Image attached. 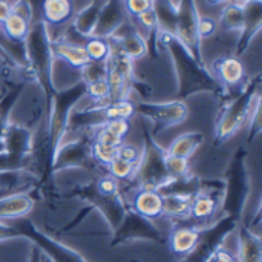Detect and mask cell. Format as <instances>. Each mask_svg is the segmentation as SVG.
<instances>
[{
  "instance_id": "cell-1",
  "label": "cell",
  "mask_w": 262,
  "mask_h": 262,
  "mask_svg": "<svg viewBox=\"0 0 262 262\" xmlns=\"http://www.w3.org/2000/svg\"><path fill=\"white\" fill-rule=\"evenodd\" d=\"M261 109V97L256 83L246 86L239 95L226 107L218 124H216V140L227 141L244 126L252 121V118L259 114Z\"/></svg>"
},
{
  "instance_id": "cell-2",
  "label": "cell",
  "mask_w": 262,
  "mask_h": 262,
  "mask_svg": "<svg viewBox=\"0 0 262 262\" xmlns=\"http://www.w3.org/2000/svg\"><path fill=\"white\" fill-rule=\"evenodd\" d=\"M25 51H26V63L32 68L40 81L45 92L52 98V52H51V38L49 31L41 20L32 21L29 34L25 40Z\"/></svg>"
},
{
  "instance_id": "cell-3",
  "label": "cell",
  "mask_w": 262,
  "mask_h": 262,
  "mask_svg": "<svg viewBox=\"0 0 262 262\" xmlns=\"http://www.w3.org/2000/svg\"><path fill=\"white\" fill-rule=\"evenodd\" d=\"M9 224L17 230L20 238L29 239L43 255H46L52 262H88L78 252L63 246L61 243L41 233L31 220L18 218L9 221Z\"/></svg>"
},
{
  "instance_id": "cell-4",
  "label": "cell",
  "mask_w": 262,
  "mask_h": 262,
  "mask_svg": "<svg viewBox=\"0 0 262 262\" xmlns=\"http://www.w3.org/2000/svg\"><path fill=\"white\" fill-rule=\"evenodd\" d=\"M239 220L230 215L220 216L216 223H212L201 229L200 239L195 249L180 262H209L213 253L223 246L226 238L238 227Z\"/></svg>"
},
{
  "instance_id": "cell-5",
  "label": "cell",
  "mask_w": 262,
  "mask_h": 262,
  "mask_svg": "<svg viewBox=\"0 0 262 262\" xmlns=\"http://www.w3.org/2000/svg\"><path fill=\"white\" fill-rule=\"evenodd\" d=\"M198 9L195 0H180L177 11V28L175 38L177 41L196 60L203 64L201 60V40L198 37Z\"/></svg>"
},
{
  "instance_id": "cell-6",
  "label": "cell",
  "mask_w": 262,
  "mask_h": 262,
  "mask_svg": "<svg viewBox=\"0 0 262 262\" xmlns=\"http://www.w3.org/2000/svg\"><path fill=\"white\" fill-rule=\"evenodd\" d=\"M135 109L150 123H155L161 127H177L183 124L190 114V107L183 98L158 103L141 101L135 104Z\"/></svg>"
},
{
  "instance_id": "cell-7",
  "label": "cell",
  "mask_w": 262,
  "mask_h": 262,
  "mask_svg": "<svg viewBox=\"0 0 262 262\" xmlns=\"http://www.w3.org/2000/svg\"><path fill=\"white\" fill-rule=\"evenodd\" d=\"M134 241H152L161 244L164 236L152 221L134 213L132 210H127L121 224L114 232L112 246H121Z\"/></svg>"
},
{
  "instance_id": "cell-8",
  "label": "cell",
  "mask_w": 262,
  "mask_h": 262,
  "mask_svg": "<svg viewBox=\"0 0 262 262\" xmlns=\"http://www.w3.org/2000/svg\"><path fill=\"white\" fill-rule=\"evenodd\" d=\"M78 195L86 200L91 207L97 209L106 220V223L109 224L111 230L115 232L117 227L121 224L126 212L129 210L124 204V201L121 200V195H117V196H104V195H100L94 184L84 187L83 190L78 192Z\"/></svg>"
},
{
  "instance_id": "cell-9",
  "label": "cell",
  "mask_w": 262,
  "mask_h": 262,
  "mask_svg": "<svg viewBox=\"0 0 262 262\" xmlns=\"http://www.w3.org/2000/svg\"><path fill=\"white\" fill-rule=\"evenodd\" d=\"M223 193H224V187L213 189V186H210V187L201 186L198 193L190 201V209H189L187 218H190L200 224H204L203 227L209 226L212 218H215L218 215V212L221 210Z\"/></svg>"
},
{
  "instance_id": "cell-10",
  "label": "cell",
  "mask_w": 262,
  "mask_h": 262,
  "mask_svg": "<svg viewBox=\"0 0 262 262\" xmlns=\"http://www.w3.org/2000/svg\"><path fill=\"white\" fill-rule=\"evenodd\" d=\"M212 68H213V74H215L213 78L216 80V83L227 89L243 86V83L247 77L244 61L241 60V57L233 55V54L221 55V57L215 58Z\"/></svg>"
},
{
  "instance_id": "cell-11",
  "label": "cell",
  "mask_w": 262,
  "mask_h": 262,
  "mask_svg": "<svg viewBox=\"0 0 262 262\" xmlns=\"http://www.w3.org/2000/svg\"><path fill=\"white\" fill-rule=\"evenodd\" d=\"M129 20L130 18L126 12L123 0H106L100 11V15H98V20H97L92 35L109 38L118 28H121Z\"/></svg>"
},
{
  "instance_id": "cell-12",
  "label": "cell",
  "mask_w": 262,
  "mask_h": 262,
  "mask_svg": "<svg viewBox=\"0 0 262 262\" xmlns=\"http://www.w3.org/2000/svg\"><path fill=\"white\" fill-rule=\"evenodd\" d=\"M38 12V20H41L48 29L60 28L72 21L75 15V3L74 0H40Z\"/></svg>"
},
{
  "instance_id": "cell-13",
  "label": "cell",
  "mask_w": 262,
  "mask_h": 262,
  "mask_svg": "<svg viewBox=\"0 0 262 262\" xmlns=\"http://www.w3.org/2000/svg\"><path fill=\"white\" fill-rule=\"evenodd\" d=\"M130 210L149 221L163 216V195L157 189L138 187L132 196Z\"/></svg>"
},
{
  "instance_id": "cell-14",
  "label": "cell",
  "mask_w": 262,
  "mask_h": 262,
  "mask_svg": "<svg viewBox=\"0 0 262 262\" xmlns=\"http://www.w3.org/2000/svg\"><path fill=\"white\" fill-rule=\"evenodd\" d=\"M262 25V2L261 0H244V29L238 40V54H243L253 38L259 34Z\"/></svg>"
},
{
  "instance_id": "cell-15",
  "label": "cell",
  "mask_w": 262,
  "mask_h": 262,
  "mask_svg": "<svg viewBox=\"0 0 262 262\" xmlns=\"http://www.w3.org/2000/svg\"><path fill=\"white\" fill-rule=\"evenodd\" d=\"M51 52L52 57L63 61L66 66L75 69L80 72L81 68H84L89 63L88 54L83 48V45L71 43L61 38H54L51 40Z\"/></svg>"
},
{
  "instance_id": "cell-16",
  "label": "cell",
  "mask_w": 262,
  "mask_h": 262,
  "mask_svg": "<svg viewBox=\"0 0 262 262\" xmlns=\"http://www.w3.org/2000/svg\"><path fill=\"white\" fill-rule=\"evenodd\" d=\"M34 209V200L26 192H12L0 198V223L25 218Z\"/></svg>"
},
{
  "instance_id": "cell-17",
  "label": "cell",
  "mask_w": 262,
  "mask_h": 262,
  "mask_svg": "<svg viewBox=\"0 0 262 262\" xmlns=\"http://www.w3.org/2000/svg\"><path fill=\"white\" fill-rule=\"evenodd\" d=\"M201 229L198 226L181 224L172 229L169 235V249L177 256H187L196 246L200 239Z\"/></svg>"
},
{
  "instance_id": "cell-18",
  "label": "cell",
  "mask_w": 262,
  "mask_h": 262,
  "mask_svg": "<svg viewBox=\"0 0 262 262\" xmlns=\"http://www.w3.org/2000/svg\"><path fill=\"white\" fill-rule=\"evenodd\" d=\"M238 262H262L261 236L247 226L238 229Z\"/></svg>"
},
{
  "instance_id": "cell-19",
  "label": "cell",
  "mask_w": 262,
  "mask_h": 262,
  "mask_svg": "<svg viewBox=\"0 0 262 262\" xmlns=\"http://www.w3.org/2000/svg\"><path fill=\"white\" fill-rule=\"evenodd\" d=\"M106 0H91L88 5H84L72 18L71 26L72 29L83 38H88L94 34L100 11L103 8Z\"/></svg>"
},
{
  "instance_id": "cell-20",
  "label": "cell",
  "mask_w": 262,
  "mask_h": 262,
  "mask_svg": "<svg viewBox=\"0 0 262 262\" xmlns=\"http://www.w3.org/2000/svg\"><path fill=\"white\" fill-rule=\"evenodd\" d=\"M220 31L241 35L244 29V0H232L226 3L218 15Z\"/></svg>"
},
{
  "instance_id": "cell-21",
  "label": "cell",
  "mask_w": 262,
  "mask_h": 262,
  "mask_svg": "<svg viewBox=\"0 0 262 262\" xmlns=\"http://www.w3.org/2000/svg\"><path fill=\"white\" fill-rule=\"evenodd\" d=\"M204 144V135L198 130H190L178 135L177 138L172 140L169 147L164 150L169 155L173 157H181L190 160Z\"/></svg>"
},
{
  "instance_id": "cell-22",
  "label": "cell",
  "mask_w": 262,
  "mask_h": 262,
  "mask_svg": "<svg viewBox=\"0 0 262 262\" xmlns=\"http://www.w3.org/2000/svg\"><path fill=\"white\" fill-rule=\"evenodd\" d=\"M193 196L180 195V193H167L163 195V216L184 220L189 216L190 201Z\"/></svg>"
},
{
  "instance_id": "cell-23",
  "label": "cell",
  "mask_w": 262,
  "mask_h": 262,
  "mask_svg": "<svg viewBox=\"0 0 262 262\" xmlns=\"http://www.w3.org/2000/svg\"><path fill=\"white\" fill-rule=\"evenodd\" d=\"M83 48L88 54L89 61L95 63H106L112 54L111 41L103 37H88L83 43Z\"/></svg>"
},
{
  "instance_id": "cell-24",
  "label": "cell",
  "mask_w": 262,
  "mask_h": 262,
  "mask_svg": "<svg viewBox=\"0 0 262 262\" xmlns=\"http://www.w3.org/2000/svg\"><path fill=\"white\" fill-rule=\"evenodd\" d=\"M135 114H137L135 104L129 98L115 100L103 106V117L106 121H111V120H129L130 121Z\"/></svg>"
},
{
  "instance_id": "cell-25",
  "label": "cell",
  "mask_w": 262,
  "mask_h": 262,
  "mask_svg": "<svg viewBox=\"0 0 262 262\" xmlns=\"http://www.w3.org/2000/svg\"><path fill=\"white\" fill-rule=\"evenodd\" d=\"M163 167L167 180H184L190 177V160L173 157L164 152L163 155Z\"/></svg>"
},
{
  "instance_id": "cell-26",
  "label": "cell",
  "mask_w": 262,
  "mask_h": 262,
  "mask_svg": "<svg viewBox=\"0 0 262 262\" xmlns=\"http://www.w3.org/2000/svg\"><path fill=\"white\" fill-rule=\"evenodd\" d=\"M198 37L200 40H210L213 38L218 31H220V23H218V15L209 14V12H200L198 11Z\"/></svg>"
},
{
  "instance_id": "cell-27",
  "label": "cell",
  "mask_w": 262,
  "mask_h": 262,
  "mask_svg": "<svg viewBox=\"0 0 262 262\" xmlns=\"http://www.w3.org/2000/svg\"><path fill=\"white\" fill-rule=\"evenodd\" d=\"M107 170H109V175L114 180H117L118 183L120 181H130V180H134L137 177L138 166L132 164V163H127V161H123L120 158H115L107 166Z\"/></svg>"
},
{
  "instance_id": "cell-28",
  "label": "cell",
  "mask_w": 262,
  "mask_h": 262,
  "mask_svg": "<svg viewBox=\"0 0 262 262\" xmlns=\"http://www.w3.org/2000/svg\"><path fill=\"white\" fill-rule=\"evenodd\" d=\"M117 158V147L100 144L97 141L91 143V160L97 161L101 166H109Z\"/></svg>"
},
{
  "instance_id": "cell-29",
  "label": "cell",
  "mask_w": 262,
  "mask_h": 262,
  "mask_svg": "<svg viewBox=\"0 0 262 262\" xmlns=\"http://www.w3.org/2000/svg\"><path fill=\"white\" fill-rule=\"evenodd\" d=\"M106 74H107V61L106 63L89 61L84 68L80 69V80L83 84H86V83L106 78Z\"/></svg>"
},
{
  "instance_id": "cell-30",
  "label": "cell",
  "mask_w": 262,
  "mask_h": 262,
  "mask_svg": "<svg viewBox=\"0 0 262 262\" xmlns=\"http://www.w3.org/2000/svg\"><path fill=\"white\" fill-rule=\"evenodd\" d=\"M141 157H143V149H140L137 144L134 143H121L118 147H117V158L123 160V161H127V163H132V164H140L141 161Z\"/></svg>"
},
{
  "instance_id": "cell-31",
  "label": "cell",
  "mask_w": 262,
  "mask_h": 262,
  "mask_svg": "<svg viewBox=\"0 0 262 262\" xmlns=\"http://www.w3.org/2000/svg\"><path fill=\"white\" fill-rule=\"evenodd\" d=\"M94 187H95V190H97L100 195H104V196H117V195H120L118 181L114 180L111 175L100 177V178L95 181Z\"/></svg>"
},
{
  "instance_id": "cell-32",
  "label": "cell",
  "mask_w": 262,
  "mask_h": 262,
  "mask_svg": "<svg viewBox=\"0 0 262 262\" xmlns=\"http://www.w3.org/2000/svg\"><path fill=\"white\" fill-rule=\"evenodd\" d=\"M103 127L109 134H112L114 137H117L118 140H123L124 141V137L130 130V121L129 120H111V121H106L103 124Z\"/></svg>"
},
{
  "instance_id": "cell-33",
  "label": "cell",
  "mask_w": 262,
  "mask_h": 262,
  "mask_svg": "<svg viewBox=\"0 0 262 262\" xmlns=\"http://www.w3.org/2000/svg\"><path fill=\"white\" fill-rule=\"evenodd\" d=\"M123 2H124V8H126L129 18H135L140 14L152 9L154 0H123Z\"/></svg>"
},
{
  "instance_id": "cell-34",
  "label": "cell",
  "mask_w": 262,
  "mask_h": 262,
  "mask_svg": "<svg viewBox=\"0 0 262 262\" xmlns=\"http://www.w3.org/2000/svg\"><path fill=\"white\" fill-rule=\"evenodd\" d=\"M209 262H238L236 259V256L232 253V252H229L227 249H224L223 246L213 253V256L210 258V261Z\"/></svg>"
},
{
  "instance_id": "cell-35",
  "label": "cell",
  "mask_w": 262,
  "mask_h": 262,
  "mask_svg": "<svg viewBox=\"0 0 262 262\" xmlns=\"http://www.w3.org/2000/svg\"><path fill=\"white\" fill-rule=\"evenodd\" d=\"M15 238H20V235L17 233V230L8 223H0V243L2 241H9V239H15Z\"/></svg>"
},
{
  "instance_id": "cell-36",
  "label": "cell",
  "mask_w": 262,
  "mask_h": 262,
  "mask_svg": "<svg viewBox=\"0 0 262 262\" xmlns=\"http://www.w3.org/2000/svg\"><path fill=\"white\" fill-rule=\"evenodd\" d=\"M15 2V0H14ZM12 0H0V26L3 25V21L8 18V15L12 11Z\"/></svg>"
},
{
  "instance_id": "cell-37",
  "label": "cell",
  "mask_w": 262,
  "mask_h": 262,
  "mask_svg": "<svg viewBox=\"0 0 262 262\" xmlns=\"http://www.w3.org/2000/svg\"><path fill=\"white\" fill-rule=\"evenodd\" d=\"M40 258H41V252H40L35 246H32V249H31V252H29L28 262H40Z\"/></svg>"
},
{
  "instance_id": "cell-38",
  "label": "cell",
  "mask_w": 262,
  "mask_h": 262,
  "mask_svg": "<svg viewBox=\"0 0 262 262\" xmlns=\"http://www.w3.org/2000/svg\"><path fill=\"white\" fill-rule=\"evenodd\" d=\"M229 2H232V0H204V3L207 5V6H210V8H218V9H221L226 3H229Z\"/></svg>"
},
{
  "instance_id": "cell-39",
  "label": "cell",
  "mask_w": 262,
  "mask_h": 262,
  "mask_svg": "<svg viewBox=\"0 0 262 262\" xmlns=\"http://www.w3.org/2000/svg\"><path fill=\"white\" fill-rule=\"evenodd\" d=\"M40 262H52V261H51V259H49V258H48L46 255H43V253H41V258H40Z\"/></svg>"
},
{
  "instance_id": "cell-40",
  "label": "cell",
  "mask_w": 262,
  "mask_h": 262,
  "mask_svg": "<svg viewBox=\"0 0 262 262\" xmlns=\"http://www.w3.org/2000/svg\"><path fill=\"white\" fill-rule=\"evenodd\" d=\"M0 117H2V111H0Z\"/></svg>"
},
{
  "instance_id": "cell-41",
  "label": "cell",
  "mask_w": 262,
  "mask_h": 262,
  "mask_svg": "<svg viewBox=\"0 0 262 262\" xmlns=\"http://www.w3.org/2000/svg\"><path fill=\"white\" fill-rule=\"evenodd\" d=\"M132 262H141V261H132Z\"/></svg>"
}]
</instances>
